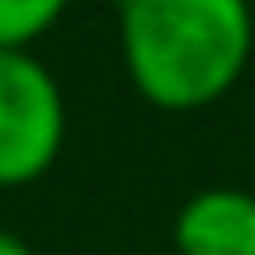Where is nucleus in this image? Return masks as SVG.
Wrapping results in <instances>:
<instances>
[{
	"label": "nucleus",
	"instance_id": "f03ea898",
	"mask_svg": "<svg viewBox=\"0 0 255 255\" xmlns=\"http://www.w3.org/2000/svg\"><path fill=\"white\" fill-rule=\"evenodd\" d=\"M71 109L52 66L38 52H0V189L47 180L66 151Z\"/></svg>",
	"mask_w": 255,
	"mask_h": 255
},
{
	"label": "nucleus",
	"instance_id": "39448f33",
	"mask_svg": "<svg viewBox=\"0 0 255 255\" xmlns=\"http://www.w3.org/2000/svg\"><path fill=\"white\" fill-rule=\"evenodd\" d=\"M0 255H38L33 246H28L19 232H9V227H0Z\"/></svg>",
	"mask_w": 255,
	"mask_h": 255
},
{
	"label": "nucleus",
	"instance_id": "f257e3e1",
	"mask_svg": "<svg viewBox=\"0 0 255 255\" xmlns=\"http://www.w3.org/2000/svg\"><path fill=\"white\" fill-rule=\"evenodd\" d=\"M255 57V0H119V62L137 100L203 114Z\"/></svg>",
	"mask_w": 255,
	"mask_h": 255
},
{
	"label": "nucleus",
	"instance_id": "7ed1b4c3",
	"mask_svg": "<svg viewBox=\"0 0 255 255\" xmlns=\"http://www.w3.org/2000/svg\"><path fill=\"white\" fill-rule=\"evenodd\" d=\"M175 255H255V189L203 184L170 218Z\"/></svg>",
	"mask_w": 255,
	"mask_h": 255
},
{
	"label": "nucleus",
	"instance_id": "20e7f679",
	"mask_svg": "<svg viewBox=\"0 0 255 255\" xmlns=\"http://www.w3.org/2000/svg\"><path fill=\"white\" fill-rule=\"evenodd\" d=\"M66 9L71 0H0V52H33Z\"/></svg>",
	"mask_w": 255,
	"mask_h": 255
}]
</instances>
